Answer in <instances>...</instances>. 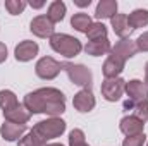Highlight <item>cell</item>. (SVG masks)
Returning a JSON list of instances; mask_svg holds the SVG:
<instances>
[{"mask_svg":"<svg viewBox=\"0 0 148 146\" xmlns=\"http://www.w3.org/2000/svg\"><path fill=\"white\" fill-rule=\"evenodd\" d=\"M23 105L29 113H45L50 117H60L66 112V96L57 88H38L24 96Z\"/></svg>","mask_w":148,"mask_h":146,"instance_id":"6da1fadb","label":"cell"},{"mask_svg":"<svg viewBox=\"0 0 148 146\" xmlns=\"http://www.w3.org/2000/svg\"><path fill=\"white\" fill-rule=\"evenodd\" d=\"M66 120H62L60 117H48L45 120H40L33 126V132L36 134L38 138L47 145L48 141L55 139V138H60L64 132H66Z\"/></svg>","mask_w":148,"mask_h":146,"instance_id":"7a4b0ae2","label":"cell"},{"mask_svg":"<svg viewBox=\"0 0 148 146\" xmlns=\"http://www.w3.org/2000/svg\"><path fill=\"white\" fill-rule=\"evenodd\" d=\"M48 43L53 52H57L59 55H62L66 59H73L83 52V43L77 38L66 35V33H55L48 40Z\"/></svg>","mask_w":148,"mask_h":146,"instance_id":"3957f363","label":"cell"},{"mask_svg":"<svg viewBox=\"0 0 148 146\" xmlns=\"http://www.w3.org/2000/svg\"><path fill=\"white\" fill-rule=\"evenodd\" d=\"M62 69L67 72L71 83L76 84V86H81L83 89L84 88H91V83H93V74L91 71L83 65V64H73V62H64L62 64Z\"/></svg>","mask_w":148,"mask_h":146,"instance_id":"277c9868","label":"cell"},{"mask_svg":"<svg viewBox=\"0 0 148 146\" xmlns=\"http://www.w3.org/2000/svg\"><path fill=\"white\" fill-rule=\"evenodd\" d=\"M60 71H62V64L57 62V60L52 59V57H41L36 62V65H35L36 76L40 79H43V81H52V79H55V77L60 74Z\"/></svg>","mask_w":148,"mask_h":146,"instance_id":"5b68a950","label":"cell"},{"mask_svg":"<svg viewBox=\"0 0 148 146\" xmlns=\"http://www.w3.org/2000/svg\"><path fill=\"white\" fill-rule=\"evenodd\" d=\"M126 89V81L122 77H115V79H105L100 86L102 96L107 102H119L121 96L124 95Z\"/></svg>","mask_w":148,"mask_h":146,"instance_id":"8992f818","label":"cell"},{"mask_svg":"<svg viewBox=\"0 0 148 146\" xmlns=\"http://www.w3.org/2000/svg\"><path fill=\"white\" fill-rule=\"evenodd\" d=\"M124 93L127 95L129 102L138 105V103H143L148 102V86L140 81V79H131V81H126V89Z\"/></svg>","mask_w":148,"mask_h":146,"instance_id":"52a82bcc","label":"cell"},{"mask_svg":"<svg viewBox=\"0 0 148 146\" xmlns=\"http://www.w3.org/2000/svg\"><path fill=\"white\" fill-rule=\"evenodd\" d=\"M29 31L38 38H50L55 35V24L47 17V14H41L33 17V21L29 23Z\"/></svg>","mask_w":148,"mask_h":146,"instance_id":"ba28073f","label":"cell"},{"mask_svg":"<svg viewBox=\"0 0 148 146\" xmlns=\"http://www.w3.org/2000/svg\"><path fill=\"white\" fill-rule=\"evenodd\" d=\"M110 53L112 55H115V57H119V59H122V60L126 62V60L133 59V57L138 53L136 41H133L131 38H122V40L115 41V45L112 46Z\"/></svg>","mask_w":148,"mask_h":146,"instance_id":"9c48e42d","label":"cell"},{"mask_svg":"<svg viewBox=\"0 0 148 146\" xmlns=\"http://www.w3.org/2000/svg\"><path fill=\"white\" fill-rule=\"evenodd\" d=\"M73 105H74V108L77 110L79 113H88V112H91V110L95 108L97 100H95L91 89L84 88V89H79V91L74 95Z\"/></svg>","mask_w":148,"mask_h":146,"instance_id":"30bf717a","label":"cell"},{"mask_svg":"<svg viewBox=\"0 0 148 146\" xmlns=\"http://www.w3.org/2000/svg\"><path fill=\"white\" fill-rule=\"evenodd\" d=\"M119 129L121 132L129 138V136H138V134H143L145 132V122L140 120L136 115H126L121 119V124H119Z\"/></svg>","mask_w":148,"mask_h":146,"instance_id":"8fae6325","label":"cell"},{"mask_svg":"<svg viewBox=\"0 0 148 146\" xmlns=\"http://www.w3.org/2000/svg\"><path fill=\"white\" fill-rule=\"evenodd\" d=\"M38 52H40V46H38L36 41L24 40L14 48V57L17 62H29L38 55Z\"/></svg>","mask_w":148,"mask_h":146,"instance_id":"7c38bea8","label":"cell"},{"mask_svg":"<svg viewBox=\"0 0 148 146\" xmlns=\"http://www.w3.org/2000/svg\"><path fill=\"white\" fill-rule=\"evenodd\" d=\"M124 65H126V62L122 60V59H119V57H115V55H109L107 59H105V62H103V65H102V72H103V77L105 79H115V77H119L122 71H124Z\"/></svg>","mask_w":148,"mask_h":146,"instance_id":"4fadbf2b","label":"cell"},{"mask_svg":"<svg viewBox=\"0 0 148 146\" xmlns=\"http://www.w3.org/2000/svg\"><path fill=\"white\" fill-rule=\"evenodd\" d=\"M3 119H5L7 122H12V124L26 126L28 120L31 119V113H29V110L26 108L23 103H19V105H16L14 108L5 110V112H3Z\"/></svg>","mask_w":148,"mask_h":146,"instance_id":"5bb4252c","label":"cell"},{"mask_svg":"<svg viewBox=\"0 0 148 146\" xmlns=\"http://www.w3.org/2000/svg\"><path fill=\"white\" fill-rule=\"evenodd\" d=\"M24 134H26V126L12 124V122H7V120L0 126V136H2L5 141H9V143L19 141Z\"/></svg>","mask_w":148,"mask_h":146,"instance_id":"9a60e30c","label":"cell"},{"mask_svg":"<svg viewBox=\"0 0 148 146\" xmlns=\"http://www.w3.org/2000/svg\"><path fill=\"white\" fill-rule=\"evenodd\" d=\"M83 50H84L88 55H91V57H102V55L110 53L112 45H110V41H109V38H103V40L88 41V43L83 46Z\"/></svg>","mask_w":148,"mask_h":146,"instance_id":"2e32d148","label":"cell"},{"mask_svg":"<svg viewBox=\"0 0 148 146\" xmlns=\"http://www.w3.org/2000/svg\"><path fill=\"white\" fill-rule=\"evenodd\" d=\"M110 26L112 29H114V33L117 35V36L121 38H127L131 35V28H129V23H127V14H115L114 17L110 19Z\"/></svg>","mask_w":148,"mask_h":146,"instance_id":"e0dca14e","label":"cell"},{"mask_svg":"<svg viewBox=\"0 0 148 146\" xmlns=\"http://www.w3.org/2000/svg\"><path fill=\"white\" fill-rule=\"evenodd\" d=\"M117 2L115 0H100L95 9V17L102 23V19H112L117 14Z\"/></svg>","mask_w":148,"mask_h":146,"instance_id":"ac0fdd59","label":"cell"},{"mask_svg":"<svg viewBox=\"0 0 148 146\" xmlns=\"http://www.w3.org/2000/svg\"><path fill=\"white\" fill-rule=\"evenodd\" d=\"M66 12H67V7H66V3H64L62 0H53V2L48 5L47 17H48V19H50L53 24H57V23L64 21V17H66Z\"/></svg>","mask_w":148,"mask_h":146,"instance_id":"d6986e66","label":"cell"},{"mask_svg":"<svg viewBox=\"0 0 148 146\" xmlns=\"http://www.w3.org/2000/svg\"><path fill=\"white\" fill-rule=\"evenodd\" d=\"M127 23H129V28H131L133 31L148 26V10L147 9H134V10L127 16Z\"/></svg>","mask_w":148,"mask_h":146,"instance_id":"ffe728a7","label":"cell"},{"mask_svg":"<svg viewBox=\"0 0 148 146\" xmlns=\"http://www.w3.org/2000/svg\"><path fill=\"white\" fill-rule=\"evenodd\" d=\"M91 23H93L91 17L88 14H84V12H77V14H74L73 17H71V26H73L76 31L84 33V35H86L88 28L91 26Z\"/></svg>","mask_w":148,"mask_h":146,"instance_id":"44dd1931","label":"cell"},{"mask_svg":"<svg viewBox=\"0 0 148 146\" xmlns=\"http://www.w3.org/2000/svg\"><path fill=\"white\" fill-rule=\"evenodd\" d=\"M109 31H107V26L100 21L97 23H91V26L88 28L86 31V36H88V41H95V40H103V38H109Z\"/></svg>","mask_w":148,"mask_h":146,"instance_id":"7402d4cb","label":"cell"},{"mask_svg":"<svg viewBox=\"0 0 148 146\" xmlns=\"http://www.w3.org/2000/svg\"><path fill=\"white\" fill-rule=\"evenodd\" d=\"M16 105H19V100H17L16 93L10 91V89H2L0 91V108L5 112V110L14 108Z\"/></svg>","mask_w":148,"mask_h":146,"instance_id":"603a6c76","label":"cell"},{"mask_svg":"<svg viewBox=\"0 0 148 146\" xmlns=\"http://www.w3.org/2000/svg\"><path fill=\"white\" fill-rule=\"evenodd\" d=\"M26 7H28V2H24V0H5V9L10 16L23 14Z\"/></svg>","mask_w":148,"mask_h":146,"instance_id":"cb8c5ba5","label":"cell"},{"mask_svg":"<svg viewBox=\"0 0 148 146\" xmlns=\"http://www.w3.org/2000/svg\"><path fill=\"white\" fill-rule=\"evenodd\" d=\"M17 146H45V143L38 138L33 131H29L28 134H24V136L17 141Z\"/></svg>","mask_w":148,"mask_h":146,"instance_id":"d4e9b609","label":"cell"},{"mask_svg":"<svg viewBox=\"0 0 148 146\" xmlns=\"http://www.w3.org/2000/svg\"><path fill=\"white\" fill-rule=\"evenodd\" d=\"M147 141V136L145 132L143 134H138V136H129L122 141V146H143Z\"/></svg>","mask_w":148,"mask_h":146,"instance_id":"484cf974","label":"cell"},{"mask_svg":"<svg viewBox=\"0 0 148 146\" xmlns=\"http://www.w3.org/2000/svg\"><path fill=\"white\" fill-rule=\"evenodd\" d=\"M84 132L81 129H73L69 132V146H74V145H79V143H84Z\"/></svg>","mask_w":148,"mask_h":146,"instance_id":"4316f807","label":"cell"},{"mask_svg":"<svg viewBox=\"0 0 148 146\" xmlns=\"http://www.w3.org/2000/svg\"><path fill=\"white\" fill-rule=\"evenodd\" d=\"M134 115L140 119V120H148V102H143V103H138L134 105Z\"/></svg>","mask_w":148,"mask_h":146,"instance_id":"83f0119b","label":"cell"},{"mask_svg":"<svg viewBox=\"0 0 148 146\" xmlns=\"http://www.w3.org/2000/svg\"><path fill=\"white\" fill-rule=\"evenodd\" d=\"M136 46H138V52H148V31H145L143 35L138 36Z\"/></svg>","mask_w":148,"mask_h":146,"instance_id":"f1b7e54d","label":"cell"},{"mask_svg":"<svg viewBox=\"0 0 148 146\" xmlns=\"http://www.w3.org/2000/svg\"><path fill=\"white\" fill-rule=\"evenodd\" d=\"M7 57H9L7 46H5V43H2V41H0V64H3V62L7 60Z\"/></svg>","mask_w":148,"mask_h":146,"instance_id":"f546056e","label":"cell"},{"mask_svg":"<svg viewBox=\"0 0 148 146\" xmlns=\"http://www.w3.org/2000/svg\"><path fill=\"white\" fill-rule=\"evenodd\" d=\"M28 5L33 7V9H41V7L45 5V2H43V0H38V2H33V0H31V2H28Z\"/></svg>","mask_w":148,"mask_h":146,"instance_id":"4dcf8cb0","label":"cell"},{"mask_svg":"<svg viewBox=\"0 0 148 146\" xmlns=\"http://www.w3.org/2000/svg\"><path fill=\"white\" fill-rule=\"evenodd\" d=\"M74 3H76L77 7H88V5L91 3V0H74Z\"/></svg>","mask_w":148,"mask_h":146,"instance_id":"1f68e13d","label":"cell"},{"mask_svg":"<svg viewBox=\"0 0 148 146\" xmlns=\"http://www.w3.org/2000/svg\"><path fill=\"white\" fill-rule=\"evenodd\" d=\"M145 84L148 86V62L145 64Z\"/></svg>","mask_w":148,"mask_h":146,"instance_id":"d6a6232c","label":"cell"},{"mask_svg":"<svg viewBox=\"0 0 148 146\" xmlns=\"http://www.w3.org/2000/svg\"><path fill=\"white\" fill-rule=\"evenodd\" d=\"M45 146H64L62 143H47Z\"/></svg>","mask_w":148,"mask_h":146,"instance_id":"836d02e7","label":"cell"},{"mask_svg":"<svg viewBox=\"0 0 148 146\" xmlns=\"http://www.w3.org/2000/svg\"><path fill=\"white\" fill-rule=\"evenodd\" d=\"M74 146H90V145H88V143L84 141V143H79V145H74Z\"/></svg>","mask_w":148,"mask_h":146,"instance_id":"e575fe53","label":"cell"},{"mask_svg":"<svg viewBox=\"0 0 148 146\" xmlns=\"http://www.w3.org/2000/svg\"><path fill=\"white\" fill-rule=\"evenodd\" d=\"M147 146H148V143H147Z\"/></svg>","mask_w":148,"mask_h":146,"instance_id":"d590c367","label":"cell"}]
</instances>
